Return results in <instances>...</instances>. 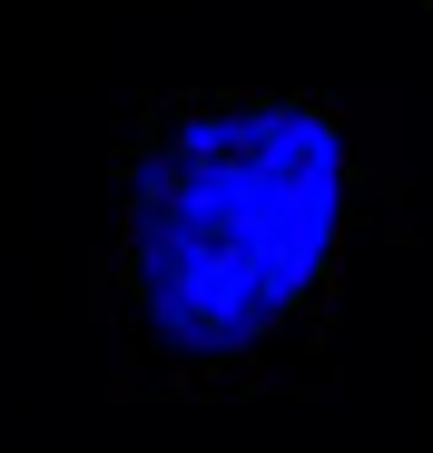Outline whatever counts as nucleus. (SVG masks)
Returning <instances> with one entry per match:
<instances>
[{"instance_id": "1", "label": "nucleus", "mask_w": 433, "mask_h": 453, "mask_svg": "<svg viewBox=\"0 0 433 453\" xmlns=\"http://www.w3.org/2000/svg\"><path fill=\"white\" fill-rule=\"evenodd\" d=\"M345 217V138L325 109L247 99L178 119L128 168V276L168 355H247L306 306Z\"/></svg>"}]
</instances>
